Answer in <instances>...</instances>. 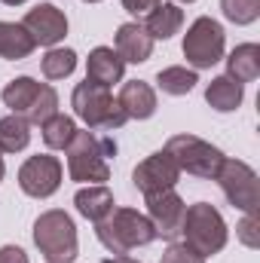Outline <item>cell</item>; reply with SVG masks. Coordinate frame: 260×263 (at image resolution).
<instances>
[{
	"label": "cell",
	"instance_id": "26",
	"mask_svg": "<svg viewBox=\"0 0 260 263\" xmlns=\"http://www.w3.org/2000/svg\"><path fill=\"white\" fill-rule=\"evenodd\" d=\"M220 9L233 25H251L260 15V0H220Z\"/></svg>",
	"mask_w": 260,
	"mask_h": 263
},
{
	"label": "cell",
	"instance_id": "31",
	"mask_svg": "<svg viewBox=\"0 0 260 263\" xmlns=\"http://www.w3.org/2000/svg\"><path fill=\"white\" fill-rule=\"evenodd\" d=\"M101 263H138V260L129 257V254H117V257H107V260H101Z\"/></svg>",
	"mask_w": 260,
	"mask_h": 263
},
{
	"label": "cell",
	"instance_id": "3",
	"mask_svg": "<svg viewBox=\"0 0 260 263\" xmlns=\"http://www.w3.org/2000/svg\"><path fill=\"white\" fill-rule=\"evenodd\" d=\"M0 98H3V104L15 117L28 120L34 126H43L49 117L59 114V92L49 83H37L34 77H15V80H9L3 86Z\"/></svg>",
	"mask_w": 260,
	"mask_h": 263
},
{
	"label": "cell",
	"instance_id": "4",
	"mask_svg": "<svg viewBox=\"0 0 260 263\" xmlns=\"http://www.w3.org/2000/svg\"><path fill=\"white\" fill-rule=\"evenodd\" d=\"M70 107L73 114L89 126V129H98V132H114V129H123L129 123V117L123 114L120 101L110 95L107 86H98V83H77L73 95H70Z\"/></svg>",
	"mask_w": 260,
	"mask_h": 263
},
{
	"label": "cell",
	"instance_id": "8",
	"mask_svg": "<svg viewBox=\"0 0 260 263\" xmlns=\"http://www.w3.org/2000/svg\"><path fill=\"white\" fill-rule=\"evenodd\" d=\"M224 46H227V34H224L220 22L211 15H199L184 34V59L196 70L217 65L224 59Z\"/></svg>",
	"mask_w": 260,
	"mask_h": 263
},
{
	"label": "cell",
	"instance_id": "20",
	"mask_svg": "<svg viewBox=\"0 0 260 263\" xmlns=\"http://www.w3.org/2000/svg\"><path fill=\"white\" fill-rule=\"evenodd\" d=\"M31 34L22 28V22H0V59L6 62H22L34 52Z\"/></svg>",
	"mask_w": 260,
	"mask_h": 263
},
{
	"label": "cell",
	"instance_id": "32",
	"mask_svg": "<svg viewBox=\"0 0 260 263\" xmlns=\"http://www.w3.org/2000/svg\"><path fill=\"white\" fill-rule=\"evenodd\" d=\"M0 3H6V6H22V3H28V0H0Z\"/></svg>",
	"mask_w": 260,
	"mask_h": 263
},
{
	"label": "cell",
	"instance_id": "27",
	"mask_svg": "<svg viewBox=\"0 0 260 263\" xmlns=\"http://www.w3.org/2000/svg\"><path fill=\"white\" fill-rule=\"evenodd\" d=\"M159 263H205V257H199L193 248H187L184 242H172L162 251V260Z\"/></svg>",
	"mask_w": 260,
	"mask_h": 263
},
{
	"label": "cell",
	"instance_id": "12",
	"mask_svg": "<svg viewBox=\"0 0 260 263\" xmlns=\"http://www.w3.org/2000/svg\"><path fill=\"white\" fill-rule=\"evenodd\" d=\"M144 199H147V217H150V223L156 230V239L162 236V239L175 242L181 236V220H184V211H187L184 199L178 196L175 190L150 193Z\"/></svg>",
	"mask_w": 260,
	"mask_h": 263
},
{
	"label": "cell",
	"instance_id": "5",
	"mask_svg": "<svg viewBox=\"0 0 260 263\" xmlns=\"http://www.w3.org/2000/svg\"><path fill=\"white\" fill-rule=\"evenodd\" d=\"M181 236H184V245L193 248L199 257H211V254H220L227 248V223L220 217V211L211 205V202H196L184 211V220H181Z\"/></svg>",
	"mask_w": 260,
	"mask_h": 263
},
{
	"label": "cell",
	"instance_id": "13",
	"mask_svg": "<svg viewBox=\"0 0 260 263\" xmlns=\"http://www.w3.org/2000/svg\"><path fill=\"white\" fill-rule=\"evenodd\" d=\"M22 28L31 34L34 46H55L67 34V15L52 3H40L28 9V15L22 18Z\"/></svg>",
	"mask_w": 260,
	"mask_h": 263
},
{
	"label": "cell",
	"instance_id": "11",
	"mask_svg": "<svg viewBox=\"0 0 260 263\" xmlns=\"http://www.w3.org/2000/svg\"><path fill=\"white\" fill-rule=\"evenodd\" d=\"M178 181H181V168L175 165V159H172L165 150L150 153V156H147L144 162H138L135 172H132V184H135V190H141L144 196L162 193V190H175Z\"/></svg>",
	"mask_w": 260,
	"mask_h": 263
},
{
	"label": "cell",
	"instance_id": "15",
	"mask_svg": "<svg viewBox=\"0 0 260 263\" xmlns=\"http://www.w3.org/2000/svg\"><path fill=\"white\" fill-rule=\"evenodd\" d=\"M126 73V62L117 55L114 46H95L86 59V80L89 83H98V86H114L120 83Z\"/></svg>",
	"mask_w": 260,
	"mask_h": 263
},
{
	"label": "cell",
	"instance_id": "30",
	"mask_svg": "<svg viewBox=\"0 0 260 263\" xmlns=\"http://www.w3.org/2000/svg\"><path fill=\"white\" fill-rule=\"evenodd\" d=\"M0 263H28V254L18 245H3L0 248Z\"/></svg>",
	"mask_w": 260,
	"mask_h": 263
},
{
	"label": "cell",
	"instance_id": "14",
	"mask_svg": "<svg viewBox=\"0 0 260 263\" xmlns=\"http://www.w3.org/2000/svg\"><path fill=\"white\" fill-rule=\"evenodd\" d=\"M114 49L123 62L129 65H144L150 55H153V37L144 31V25L138 22H126L117 28V37H114Z\"/></svg>",
	"mask_w": 260,
	"mask_h": 263
},
{
	"label": "cell",
	"instance_id": "28",
	"mask_svg": "<svg viewBox=\"0 0 260 263\" xmlns=\"http://www.w3.org/2000/svg\"><path fill=\"white\" fill-rule=\"evenodd\" d=\"M257 227H260L257 214H245V217H242V223L236 227V233H239V239H242V242H245L248 248H257V245H260Z\"/></svg>",
	"mask_w": 260,
	"mask_h": 263
},
{
	"label": "cell",
	"instance_id": "23",
	"mask_svg": "<svg viewBox=\"0 0 260 263\" xmlns=\"http://www.w3.org/2000/svg\"><path fill=\"white\" fill-rule=\"evenodd\" d=\"M199 83V77H196V70L190 67H181V65H172V67H162L159 73H156V86L165 92V95H187V92H193V86Z\"/></svg>",
	"mask_w": 260,
	"mask_h": 263
},
{
	"label": "cell",
	"instance_id": "33",
	"mask_svg": "<svg viewBox=\"0 0 260 263\" xmlns=\"http://www.w3.org/2000/svg\"><path fill=\"white\" fill-rule=\"evenodd\" d=\"M3 175H6V165H3V156H0V181H3Z\"/></svg>",
	"mask_w": 260,
	"mask_h": 263
},
{
	"label": "cell",
	"instance_id": "34",
	"mask_svg": "<svg viewBox=\"0 0 260 263\" xmlns=\"http://www.w3.org/2000/svg\"><path fill=\"white\" fill-rule=\"evenodd\" d=\"M83 3H98V0H83Z\"/></svg>",
	"mask_w": 260,
	"mask_h": 263
},
{
	"label": "cell",
	"instance_id": "17",
	"mask_svg": "<svg viewBox=\"0 0 260 263\" xmlns=\"http://www.w3.org/2000/svg\"><path fill=\"white\" fill-rule=\"evenodd\" d=\"M184 25V9L178 3H159L156 9H150L144 15V31L153 37V40H169L181 31Z\"/></svg>",
	"mask_w": 260,
	"mask_h": 263
},
{
	"label": "cell",
	"instance_id": "7",
	"mask_svg": "<svg viewBox=\"0 0 260 263\" xmlns=\"http://www.w3.org/2000/svg\"><path fill=\"white\" fill-rule=\"evenodd\" d=\"M162 150L175 159V165H178L181 172L196 175V178H205V181L217 178V172H220V165H224V159H227L211 141L196 138V135H187V132H184V135H172Z\"/></svg>",
	"mask_w": 260,
	"mask_h": 263
},
{
	"label": "cell",
	"instance_id": "29",
	"mask_svg": "<svg viewBox=\"0 0 260 263\" xmlns=\"http://www.w3.org/2000/svg\"><path fill=\"white\" fill-rule=\"evenodd\" d=\"M159 3H162V0H123V9L141 18V15H147L150 9H156Z\"/></svg>",
	"mask_w": 260,
	"mask_h": 263
},
{
	"label": "cell",
	"instance_id": "2",
	"mask_svg": "<svg viewBox=\"0 0 260 263\" xmlns=\"http://www.w3.org/2000/svg\"><path fill=\"white\" fill-rule=\"evenodd\" d=\"M95 236H98V242L107 251L129 254L132 248L150 245L156 239V230H153L150 217L141 214V211H135V208H110L95 223Z\"/></svg>",
	"mask_w": 260,
	"mask_h": 263
},
{
	"label": "cell",
	"instance_id": "21",
	"mask_svg": "<svg viewBox=\"0 0 260 263\" xmlns=\"http://www.w3.org/2000/svg\"><path fill=\"white\" fill-rule=\"evenodd\" d=\"M73 205H77V211H80L86 220L98 223V220L114 208V193H110V187H104V184H89V187L77 190Z\"/></svg>",
	"mask_w": 260,
	"mask_h": 263
},
{
	"label": "cell",
	"instance_id": "1",
	"mask_svg": "<svg viewBox=\"0 0 260 263\" xmlns=\"http://www.w3.org/2000/svg\"><path fill=\"white\" fill-rule=\"evenodd\" d=\"M117 156V141L110 135H95V132H80L67 144V172L70 181L80 184H104L110 181V165L107 159Z\"/></svg>",
	"mask_w": 260,
	"mask_h": 263
},
{
	"label": "cell",
	"instance_id": "10",
	"mask_svg": "<svg viewBox=\"0 0 260 263\" xmlns=\"http://www.w3.org/2000/svg\"><path fill=\"white\" fill-rule=\"evenodd\" d=\"M18 187H22L25 196L49 199L62 187V162H59V156L37 153V156L25 159V165L18 168Z\"/></svg>",
	"mask_w": 260,
	"mask_h": 263
},
{
	"label": "cell",
	"instance_id": "6",
	"mask_svg": "<svg viewBox=\"0 0 260 263\" xmlns=\"http://www.w3.org/2000/svg\"><path fill=\"white\" fill-rule=\"evenodd\" d=\"M34 245L46 263H73L80 257V242H77V227L70 214L62 208L43 211L34 220Z\"/></svg>",
	"mask_w": 260,
	"mask_h": 263
},
{
	"label": "cell",
	"instance_id": "25",
	"mask_svg": "<svg viewBox=\"0 0 260 263\" xmlns=\"http://www.w3.org/2000/svg\"><path fill=\"white\" fill-rule=\"evenodd\" d=\"M77 67V52L73 49H49L40 62V70L46 80H65Z\"/></svg>",
	"mask_w": 260,
	"mask_h": 263
},
{
	"label": "cell",
	"instance_id": "9",
	"mask_svg": "<svg viewBox=\"0 0 260 263\" xmlns=\"http://www.w3.org/2000/svg\"><path fill=\"white\" fill-rule=\"evenodd\" d=\"M224 190V196L230 199L233 208L245 211V214H257L260 208V187H257V175L248 162L242 159H224L217 178H214Z\"/></svg>",
	"mask_w": 260,
	"mask_h": 263
},
{
	"label": "cell",
	"instance_id": "19",
	"mask_svg": "<svg viewBox=\"0 0 260 263\" xmlns=\"http://www.w3.org/2000/svg\"><path fill=\"white\" fill-rule=\"evenodd\" d=\"M227 77L236 83H254L260 77V46L257 43H242L230 52L227 59Z\"/></svg>",
	"mask_w": 260,
	"mask_h": 263
},
{
	"label": "cell",
	"instance_id": "16",
	"mask_svg": "<svg viewBox=\"0 0 260 263\" xmlns=\"http://www.w3.org/2000/svg\"><path fill=\"white\" fill-rule=\"evenodd\" d=\"M117 101H120V107H123V114H126L129 120H150V117L156 114V92H153V86L144 83V80H129V83H123Z\"/></svg>",
	"mask_w": 260,
	"mask_h": 263
},
{
	"label": "cell",
	"instance_id": "22",
	"mask_svg": "<svg viewBox=\"0 0 260 263\" xmlns=\"http://www.w3.org/2000/svg\"><path fill=\"white\" fill-rule=\"evenodd\" d=\"M31 144V123L9 114L0 117V153H18Z\"/></svg>",
	"mask_w": 260,
	"mask_h": 263
},
{
	"label": "cell",
	"instance_id": "35",
	"mask_svg": "<svg viewBox=\"0 0 260 263\" xmlns=\"http://www.w3.org/2000/svg\"><path fill=\"white\" fill-rule=\"evenodd\" d=\"M178 3H193V0H178Z\"/></svg>",
	"mask_w": 260,
	"mask_h": 263
},
{
	"label": "cell",
	"instance_id": "18",
	"mask_svg": "<svg viewBox=\"0 0 260 263\" xmlns=\"http://www.w3.org/2000/svg\"><path fill=\"white\" fill-rule=\"evenodd\" d=\"M242 98H245V86L236 83V80H230L227 73H224V77H214V80L205 86V101H208V107H214L217 114H233V110H239Z\"/></svg>",
	"mask_w": 260,
	"mask_h": 263
},
{
	"label": "cell",
	"instance_id": "24",
	"mask_svg": "<svg viewBox=\"0 0 260 263\" xmlns=\"http://www.w3.org/2000/svg\"><path fill=\"white\" fill-rule=\"evenodd\" d=\"M43 141H46V147H52V150H67V144L73 141V135H77V123L65 117V114H55V117H49L43 126Z\"/></svg>",
	"mask_w": 260,
	"mask_h": 263
}]
</instances>
